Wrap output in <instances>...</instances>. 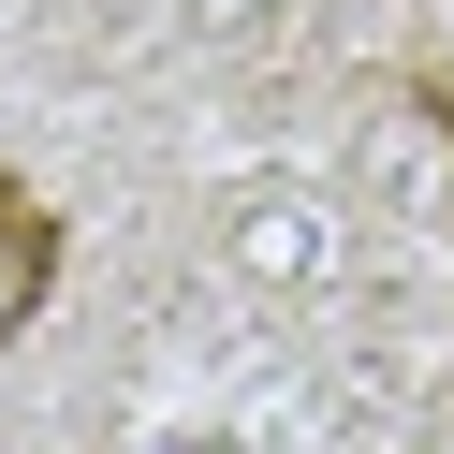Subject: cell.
<instances>
[{
	"mask_svg": "<svg viewBox=\"0 0 454 454\" xmlns=\"http://www.w3.org/2000/svg\"><path fill=\"white\" fill-rule=\"evenodd\" d=\"M411 103H425V132H440V161H454V74H425Z\"/></svg>",
	"mask_w": 454,
	"mask_h": 454,
	"instance_id": "2",
	"label": "cell"
},
{
	"mask_svg": "<svg viewBox=\"0 0 454 454\" xmlns=\"http://www.w3.org/2000/svg\"><path fill=\"white\" fill-rule=\"evenodd\" d=\"M59 278H74V220H59V191L0 161V352L59 308Z\"/></svg>",
	"mask_w": 454,
	"mask_h": 454,
	"instance_id": "1",
	"label": "cell"
}]
</instances>
